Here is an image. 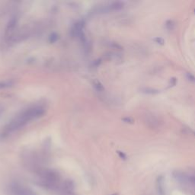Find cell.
Segmentation results:
<instances>
[{"instance_id": "5", "label": "cell", "mask_w": 195, "mask_h": 195, "mask_svg": "<svg viewBox=\"0 0 195 195\" xmlns=\"http://www.w3.org/2000/svg\"><path fill=\"white\" fill-rule=\"evenodd\" d=\"M156 190L158 195H165V183L163 176L158 177L156 179Z\"/></svg>"}, {"instance_id": "17", "label": "cell", "mask_w": 195, "mask_h": 195, "mask_svg": "<svg viewBox=\"0 0 195 195\" xmlns=\"http://www.w3.org/2000/svg\"><path fill=\"white\" fill-rule=\"evenodd\" d=\"M191 181H192L194 184H195V177H194V178H191Z\"/></svg>"}, {"instance_id": "14", "label": "cell", "mask_w": 195, "mask_h": 195, "mask_svg": "<svg viewBox=\"0 0 195 195\" xmlns=\"http://www.w3.org/2000/svg\"><path fill=\"white\" fill-rule=\"evenodd\" d=\"M176 83H177V79L175 78H172L171 79V80H170V86H174L176 85Z\"/></svg>"}, {"instance_id": "11", "label": "cell", "mask_w": 195, "mask_h": 195, "mask_svg": "<svg viewBox=\"0 0 195 195\" xmlns=\"http://www.w3.org/2000/svg\"><path fill=\"white\" fill-rule=\"evenodd\" d=\"M122 121L127 123V124H133V122H134V119L130 117H124L122 119Z\"/></svg>"}, {"instance_id": "13", "label": "cell", "mask_w": 195, "mask_h": 195, "mask_svg": "<svg viewBox=\"0 0 195 195\" xmlns=\"http://www.w3.org/2000/svg\"><path fill=\"white\" fill-rule=\"evenodd\" d=\"M57 39H58V36H57L56 34H53L52 35H50V41L51 43H53V42H55Z\"/></svg>"}, {"instance_id": "10", "label": "cell", "mask_w": 195, "mask_h": 195, "mask_svg": "<svg viewBox=\"0 0 195 195\" xmlns=\"http://www.w3.org/2000/svg\"><path fill=\"white\" fill-rule=\"evenodd\" d=\"M165 25H166V28H167L168 30H172L173 29V27L175 26V23L173 22V21L169 20V21H167V22H166Z\"/></svg>"}, {"instance_id": "16", "label": "cell", "mask_w": 195, "mask_h": 195, "mask_svg": "<svg viewBox=\"0 0 195 195\" xmlns=\"http://www.w3.org/2000/svg\"><path fill=\"white\" fill-rule=\"evenodd\" d=\"M3 111H4V108H3V107L2 105H0V114L3 112Z\"/></svg>"}, {"instance_id": "4", "label": "cell", "mask_w": 195, "mask_h": 195, "mask_svg": "<svg viewBox=\"0 0 195 195\" xmlns=\"http://www.w3.org/2000/svg\"><path fill=\"white\" fill-rule=\"evenodd\" d=\"M61 188H62L63 190V191H65L66 193L71 194V193H73V191H74L75 185L71 180H66L65 181H63L62 183Z\"/></svg>"}, {"instance_id": "9", "label": "cell", "mask_w": 195, "mask_h": 195, "mask_svg": "<svg viewBox=\"0 0 195 195\" xmlns=\"http://www.w3.org/2000/svg\"><path fill=\"white\" fill-rule=\"evenodd\" d=\"M153 41H155L158 44H160V45H163L165 44V40L162 37H156L153 39Z\"/></svg>"}, {"instance_id": "19", "label": "cell", "mask_w": 195, "mask_h": 195, "mask_svg": "<svg viewBox=\"0 0 195 195\" xmlns=\"http://www.w3.org/2000/svg\"><path fill=\"white\" fill-rule=\"evenodd\" d=\"M194 12H195V10H194Z\"/></svg>"}, {"instance_id": "18", "label": "cell", "mask_w": 195, "mask_h": 195, "mask_svg": "<svg viewBox=\"0 0 195 195\" xmlns=\"http://www.w3.org/2000/svg\"><path fill=\"white\" fill-rule=\"evenodd\" d=\"M113 195H117V194H113Z\"/></svg>"}, {"instance_id": "12", "label": "cell", "mask_w": 195, "mask_h": 195, "mask_svg": "<svg viewBox=\"0 0 195 195\" xmlns=\"http://www.w3.org/2000/svg\"><path fill=\"white\" fill-rule=\"evenodd\" d=\"M186 75H187V78L188 79V80H189V81H190L191 82L195 83V76H194V75L193 74H191V73H187L186 74Z\"/></svg>"}, {"instance_id": "3", "label": "cell", "mask_w": 195, "mask_h": 195, "mask_svg": "<svg viewBox=\"0 0 195 195\" xmlns=\"http://www.w3.org/2000/svg\"><path fill=\"white\" fill-rule=\"evenodd\" d=\"M10 195H37L33 190L19 183H12L9 186Z\"/></svg>"}, {"instance_id": "1", "label": "cell", "mask_w": 195, "mask_h": 195, "mask_svg": "<svg viewBox=\"0 0 195 195\" xmlns=\"http://www.w3.org/2000/svg\"><path fill=\"white\" fill-rule=\"evenodd\" d=\"M45 113V108L41 105H34L27 108L13 119L6 126L5 132L12 133L22 128L32 121L42 117Z\"/></svg>"}, {"instance_id": "15", "label": "cell", "mask_w": 195, "mask_h": 195, "mask_svg": "<svg viewBox=\"0 0 195 195\" xmlns=\"http://www.w3.org/2000/svg\"><path fill=\"white\" fill-rule=\"evenodd\" d=\"M118 155L120 156L121 158H123V159H126V158H127V156H126L124 153H122V152H118Z\"/></svg>"}, {"instance_id": "8", "label": "cell", "mask_w": 195, "mask_h": 195, "mask_svg": "<svg viewBox=\"0 0 195 195\" xmlns=\"http://www.w3.org/2000/svg\"><path fill=\"white\" fill-rule=\"evenodd\" d=\"M143 92L146 93V94H150V95H154V94H157L158 92V90H156V89L146 88L143 89Z\"/></svg>"}, {"instance_id": "7", "label": "cell", "mask_w": 195, "mask_h": 195, "mask_svg": "<svg viewBox=\"0 0 195 195\" xmlns=\"http://www.w3.org/2000/svg\"><path fill=\"white\" fill-rule=\"evenodd\" d=\"M13 85H14V81L11 80V79H9V80H4V81H0V89L12 87Z\"/></svg>"}, {"instance_id": "2", "label": "cell", "mask_w": 195, "mask_h": 195, "mask_svg": "<svg viewBox=\"0 0 195 195\" xmlns=\"http://www.w3.org/2000/svg\"><path fill=\"white\" fill-rule=\"evenodd\" d=\"M40 182L46 188L56 190L61 187L62 179L60 173L51 168H41L37 171Z\"/></svg>"}, {"instance_id": "6", "label": "cell", "mask_w": 195, "mask_h": 195, "mask_svg": "<svg viewBox=\"0 0 195 195\" xmlns=\"http://www.w3.org/2000/svg\"><path fill=\"white\" fill-rule=\"evenodd\" d=\"M83 28H84V23L82 21H79V22L76 23L74 27L72 29V32H73V34L74 35H79L82 34V31L83 30Z\"/></svg>"}]
</instances>
